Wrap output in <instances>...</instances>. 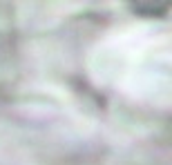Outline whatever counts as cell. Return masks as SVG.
I'll use <instances>...</instances> for the list:
<instances>
[{
    "instance_id": "6da1fadb",
    "label": "cell",
    "mask_w": 172,
    "mask_h": 165,
    "mask_svg": "<svg viewBox=\"0 0 172 165\" xmlns=\"http://www.w3.org/2000/svg\"><path fill=\"white\" fill-rule=\"evenodd\" d=\"M130 9H134L141 16H154V18H161L168 14L170 9V2H130Z\"/></svg>"
}]
</instances>
